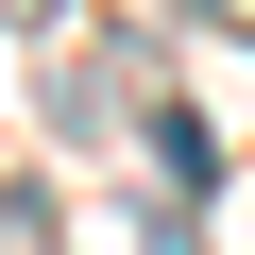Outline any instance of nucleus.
Here are the masks:
<instances>
[{"label": "nucleus", "instance_id": "1", "mask_svg": "<svg viewBox=\"0 0 255 255\" xmlns=\"http://www.w3.org/2000/svg\"><path fill=\"white\" fill-rule=\"evenodd\" d=\"M0 255H51V187H0Z\"/></svg>", "mask_w": 255, "mask_h": 255}, {"label": "nucleus", "instance_id": "2", "mask_svg": "<svg viewBox=\"0 0 255 255\" xmlns=\"http://www.w3.org/2000/svg\"><path fill=\"white\" fill-rule=\"evenodd\" d=\"M34 17H51V0H0V34H34Z\"/></svg>", "mask_w": 255, "mask_h": 255}]
</instances>
